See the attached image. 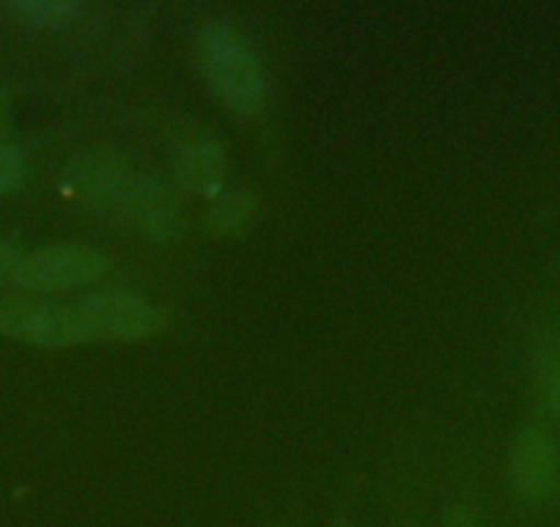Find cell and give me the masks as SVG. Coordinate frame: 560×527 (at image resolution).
Masks as SVG:
<instances>
[{
	"mask_svg": "<svg viewBox=\"0 0 560 527\" xmlns=\"http://www.w3.org/2000/svg\"><path fill=\"white\" fill-rule=\"evenodd\" d=\"M198 58L225 105L242 116H250L264 107L267 83L258 58L229 25H207L198 42Z\"/></svg>",
	"mask_w": 560,
	"mask_h": 527,
	"instance_id": "1",
	"label": "cell"
},
{
	"mask_svg": "<svg viewBox=\"0 0 560 527\" xmlns=\"http://www.w3.org/2000/svg\"><path fill=\"white\" fill-rule=\"evenodd\" d=\"M0 336L31 347H78L89 341L78 305L36 303L25 297L0 300Z\"/></svg>",
	"mask_w": 560,
	"mask_h": 527,
	"instance_id": "2",
	"label": "cell"
},
{
	"mask_svg": "<svg viewBox=\"0 0 560 527\" xmlns=\"http://www.w3.org/2000/svg\"><path fill=\"white\" fill-rule=\"evenodd\" d=\"M89 341H140L158 336L165 314L158 305L127 292H100L78 303Z\"/></svg>",
	"mask_w": 560,
	"mask_h": 527,
	"instance_id": "3",
	"label": "cell"
},
{
	"mask_svg": "<svg viewBox=\"0 0 560 527\" xmlns=\"http://www.w3.org/2000/svg\"><path fill=\"white\" fill-rule=\"evenodd\" d=\"M107 272V258L91 247L56 245L23 256L12 281L28 292H63L100 281Z\"/></svg>",
	"mask_w": 560,
	"mask_h": 527,
	"instance_id": "4",
	"label": "cell"
},
{
	"mask_svg": "<svg viewBox=\"0 0 560 527\" xmlns=\"http://www.w3.org/2000/svg\"><path fill=\"white\" fill-rule=\"evenodd\" d=\"M135 171L124 163V157L113 149H89L78 154L67 168L69 192L89 209L110 214L121 198L124 187L132 179Z\"/></svg>",
	"mask_w": 560,
	"mask_h": 527,
	"instance_id": "5",
	"label": "cell"
},
{
	"mask_svg": "<svg viewBox=\"0 0 560 527\" xmlns=\"http://www.w3.org/2000/svg\"><path fill=\"white\" fill-rule=\"evenodd\" d=\"M113 218H121L124 223L147 231L158 239H174L182 231V214L171 192L160 181L140 174H132V179L127 181L113 209Z\"/></svg>",
	"mask_w": 560,
	"mask_h": 527,
	"instance_id": "6",
	"label": "cell"
},
{
	"mask_svg": "<svg viewBox=\"0 0 560 527\" xmlns=\"http://www.w3.org/2000/svg\"><path fill=\"white\" fill-rule=\"evenodd\" d=\"M511 478L527 500H547L558 478V454L541 429L527 426L511 448Z\"/></svg>",
	"mask_w": 560,
	"mask_h": 527,
	"instance_id": "7",
	"label": "cell"
},
{
	"mask_svg": "<svg viewBox=\"0 0 560 527\" xmlns=\"http://www.w3.org/2000/svg\"><path fill=\"white\" fill-rule=\"evenodd\" d=\"M225 168H229V160H225L223 147L218 141H209V138L190 141L176 157V176H179L182 185L192 192H203V196H212L220 190Z\"/></svg>",
	"mask_w": 560,
	"mask_h": 527,
	"instance_id": "8",
	"label": "cell"
},
{
	"mask_svg": "<svg viewBox=\"0 0 560 527\" xmlns=\"http://www.w3.org/2000/svg\"><path fill=\"white\" fill-rule=\"evenodd\" d=\"M9 12L31 28H67L83 14L72 0H14Z\"/></svg>",
	"mask_w": 560,
	"mask_h": 527,
	"instance_id": "9",
	"label": "cell"
},
{
	"mask_svg": "<svg viewBox=\"0 0 560 527\" xmlns=\"http://www.w3.org/2000/svg\"><path fill=\"white\" fill-rule=\"evenodd\" d=\"M258 212V203L250 192H231L214 203L209 214V229L220 236H236L253 223Z\"/></svg>",
	"mask_w": 560,
	"mask_h": 527,
	"instance_id": "10",
	"label": "cell"
},
{
	"mask_svg": "<svg viewBox=\"0 0 560 527\" xmlns=\"http://www.w3.org/2000/svg\"><path fill=\"white\" fill-rule=\"evenodd\" d=\"M538 396L544 410L560 426V349H552L538 363Z\"/></svg>",
	"mask_w": 560,
	"mask_h": 527,
	"instance_id": "11",
	"label": "cell"
},
{
	"mask_svg": "<svg viewBox=\"0 0 560 527\" xmlns=\"http://www.w3.org/2000/svg\"><path fill=\"white\" fill-rule=\"evenodd\" d=\"M25 176L23 154L12 147H0V196L18 190Z\"/></svg>",
	"mask_w": 560,
	"mask_h": 527,
	"instance_id": "12",
	"label": "cell"
},
{
	"mask_svg": "<svg viewBox=\"0 0 560 527\" xmlns=\"http://www.w3.org/2000/svg\"><path fill=\"white\" fill-rule=\"evenodd\" d=\"M20 258H23V256H20V250L12 245V242L0 239V281H3V278L14 276Z\"/></svg>",
	"mask_w": 560,
	"mask_h": 527,
	"instance_id": "13",
	"label": "cell"
},
{
	"mask_svg": "<svg viewBox=\"0 0 560 527\" xmlns=\"http://www.w3.org/2000/svg\"><path fill=\"white\" fill-rule=\"evenodd\" d=\"M443 527H481V525H478V519L470 514V511L462 508V505H454V508L445 514Z\"/></svg>",
	"mask_w": 560,
	"mask_h": 527,
	"instance_id": "14",
	"label": "cell"
},
{
	"mask_svg": "<svg viewBox=\"0 0 560 527\" xmlns=\"http://www.w3.org/2000/svg\"><path fill=\"white\" fill-rule=\"evenodd\" d=\"M9 127V96L7 91L0 89V136H3V129Z\"/></svg>",
	"mask_w": 560,
	"mask_h": 527,
	"instance_id": "15",
	"label": "cell"
}]
</instances>
